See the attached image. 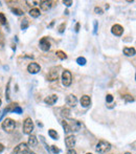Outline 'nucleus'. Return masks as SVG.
Here are the masks:
<instances>
[{
    "mask_svg": "<svg viewBox=\"0 0 136 154\" xmlns=\"http://www.w3.org/2000/svg\"><path fill=\"white\" fill-rule=\"evenodd\" d=\"M62 126H63L64 131L66 132V133H68V132H70V131L77 132L82 127V125L79 120H66V118H64L62 120Z\"/></svg>",
    "mask_w": 136,
    "mask_h": 154,
    "instance_id": "obj_1",
    "label": "nucleus"
},
{
    "mask_svg": "<svg viewBox=\"0 0 136 154\" xmlns=\"http://www.w3.org/2000/svg\"><path fill=\"white\" fill-rule=\"evenodd\" d=\"M111 149L110 142H108L106 140H100L95 146V151L97 153H107L109 150Z\"/></svg>",
    "mask_w": 136,
    "mask_h": 154,
    "instance_id": "obj_2",
    "label": "nucleus"
},
{
    "mask_svg": "<svg viewBox=\"0 0 136 154\" xmlns=\"http://www.w3.org/2000/svg\"><path fill=\"white\" fill-rule=\"evenodd\" d=\"M1 127L5 132H12L15 128H16V122L12 118H5L2 124H1Z\"/></svg>",
    "mask_w": 136,
    "mask_h": 154,
    "instance_id": "obj_3",
    "label": "nucleus"
},
{
    "mask_svg": "<svg viewBox=\"0 0 136 154\" xmlns=\"http://www.w3.org/2000/svg\"><path fill=\"white\" fill-rule=\"evenodd\" d=\"M34 130V122L30 118H26L23 123V132L25 134H31Z\"/></svg>",
    "mask_w": 136,
    "mask_h": 154,
    "instance_id": "obj_4",
    "label": "nucleus"
},
{
    "mask_svg": "<svg viewBox=\"0 0 136 154\" xmlns=\"http://www.w3.org/2000/svg\"><path fill=\"white\" fill-rule=\"evenodd\" d=\"M71 82H72V76L70 74L69 70H64L63 74H62V83L64 86H70L71 85Z\"/></svg>",
    "mask_w": 136,
    "mask_h": 154,
    "instance_id": "obj_5",
    "label": "nucleus"
},
{
    "mask_svg": "<svg viewBox=\"0 0 136 154\" xmlns=\"http://www.w3.org/2000/svg\"><path fill=\"white\" fill-rule=\"evenodd\" d=\"M40 69H41L40 65L36 62H31V63L28 64V66H27V71H28L29 74H38L40 71Z\"/></svg>",
    "mask_w": 136,
    "mask_h": 154,
    "instance_id": "obj_6",
    "label": "nucleus"
},
{
    "mask_svg": "<svg viewBox=\"0 0 136 154\" xmlns=\"http://www.w3.org/2000/svg\"><path fill=\"white\" fill-rule=\"evenodd\" d=\"M27 150H28V146L25 142H21L17 147H15L14 149V153L15 154H24Z\"/></svg>",
    "mask_w": 136,
    "mask_h": 154,
    "instance_id": "obj_7",
    "label": "nucleus"
},
{
    "mask_svg": "<svg viewBox=\"0 0 136 154\" xmlns=\"http://www.w3.org/2000/svg\"><path fill=\"white\" fill-rule=\"evenodd\" d=\"M39 46H40V48L42 49L43 52H48L50 49V43H49V41H48L47 38L44 37V38H42V39L40 40Z\"/></svg>",
    "mask_w": 136,
    "mask_h": 154,
    "instance_id": "obj_8",
    "label": "nucleus"
},
{
    "mask_svg": "<svg viewBox=\"0 0 136 154\" xmlns=\"http://www.w3.org/2000/svg\"><path fill=\"white\" fill-rule=\"evenodd\" d=\"M75 142H77V138L74 135H68L65 138V145L68 149H73V147L75 146Z\"/></svg>",
    "mask_w": 136,
    "mask_h": 154,
    "instance_id": "obj_9",
    "label": "nucleus"
},
{
    "mask_svg": "<svg viewBox=\"0 0 136 154\" xmlns=\"http://www.w3.org/2000/svg\"><path fill=\"white\" fill-rule=\"evenodd\" d=\"M111 32H112V34L115 36H122L124 32V27L119 24H114L111 28Z\"/></svg>",
    "mask_w": 136,
    "mask_h": 154,
    "instance_id": "obj_10",
    "label": "nucleus"
},
{
    "mask_svg": "<svg viewBox=\"0 0 136 154\" xmlns=\"http://www.w3.org/2000/svg\"><path fill=\"white\" fill-rule=\"evenodd\" d=\"M66 103L69 107H74L77 105L78 103V98L74 94H69L67 98H66Z\"/></svg>",
    "mask_w": 136,
    "mask_h": 154,
    "instance_id": "obj_11",
    "label": "nucleus"
},
{
    "mask_svg": "<svg viewBox=\"0 0 136 154\" xmlns=\"http://www.w3.org/2000/svg\"><path fill=\"white\" fill-rule=\"evenodd\" d=\"M58 76H59V71L57 68H52L49 74H47V80L48 81H56L58 80Z\"/></svg>",
    "mask_w": 136,
    "mask_h": 154,
    "instance_id": "obj_12",
    "label": "nucleus"
},
{
    "mask_svg": "<svg viewBox=\"0 0 136 154\" xmlns=\"http://www.w3.org/2000/svg\"><path fill=\"white\" fill-rule=\"evenodd\" d=\"M57 101H58V96L57 94L48 96L47 98H45V100H44V102L47 104V105H53Z\"/></svg>",
    "mask_w": 136,
    "mask_h": 154,
    "instance_id": "obj_13",
    "label": "nucleus"
},
{
    "mask_svg": "<svg viewBox=\"0 0 136 154\" xmlns=\"http://www.w3.org/2000/svg\"><path fill=\"white\" fill-rule=\"evenodd\" d=\"M81 105L83 107H88L91 105V98L89 96H83L81 98Z\"/></svg>",
    "mask_w": 136,
    "mask_h": 154,
    "instance_id": "obj_14",
    "label": "nucleus"
},
{
    "mask_svg": "<svg viewBox=\"0 0 136 154\" xmlns=\"http://www.w3.org/2000/svg\"><path fill=\"white\" fill-rule=\"evenodd\" d=\"M39 5H40V8H41V10H48L50 8H51V1H40L39 2Z\"/></svg>",
    "mask_w": 136,
    "mask_h": 154,
    "instance_id": "obj_15",
    "label": "nucleus"
},
{
    "mask_svg": "<svg viewBox=\"0 0 136 154\" xmlns=\"http://www.w3.org/2000/svg\"><path fill=\"white\" fill-rule=\"evenodd\" d=\"M38 145V140L35 135H30L28 137V142H27V146L28 147H36Z\"/></svg>",
    "mask_w": 136,
    "mask_h": 154,
    "instance_id": "obj_16",
    "label": "nucleus"
},
{
    "mask_svg": "<svg viewBox=\"0 0 136 154\" xmlns=\"http://www.w3.org/2000/svg\"><path fill=\"white\" fill-rule=\"evenodd\" d=\"M124 54L128 57H133L135 54V48L134 47H125L124 48Z\"/></svg>",
    "mask_w": 136,
    "mask_h": 154,
    "instance_id": "obj_17",
    "label": "nucleus"
},
{
    "mask_svg": "<svg viewBox=\"0 0 136 154\" xmlns=\"http://www.w3.org/2000/svg\"><path fill=\"white\" fill-rule=\"evenodd\" d=\"M40 10L39 8H31L30 10H29V15L31 16V17H34V18H38L40 16Z\"/></svg>",
    "mask_w": 136,
    "mask_h": 154,
    "instance_id": "obj_18",
    "label": "nucleus"
},
{
    "mask_svg": "<svg viewBox=\"0 0 136 154\" xmlns=\"http://www.w3.org/2000/svg\"><path fill=\"white\" fill-rule=\"evenodd\" d=\"M48 134H49V136L51 137L52 140H58V138H59V134H58V132H57L56 130H53V129L48 130Z\"/></svg>",
    "mask_w": 136,
    "mask_h": 154,
    "instance_id": "obj_19",
    "label": "nucleus"
},
{
    "mask_svg": "<svg viewBox=\"0 0 136 154\" xmlns=\"http://www.w3.org/2000/svg\"><path fill=\"white\" fill-rule=\"evenodd\" d=\"M61 115L63 118H69V115H70V110L68 108H62L61 109Z\"/></svg>",
    "mask_w": 136,
    "mask_h": 154,
    "instance_id": "obj_20",
    "label": "nucleus"
},
{
    "mask_svg": "<svg viewBox=\"0 0 136 154\" xmlns=\"http://www.w3.org/2000/svg\"><path fill=\"white\" fill-rule=\"evenodd\" d=\"M56 54H57V57H58V58H60L61 60H65V59H67V54H65L64 52H62V50H58V52H56Z\"/></svg>",
    "mask_w": 136,
    "mask_h": 154,
    "instance_id": "obj_21",
    "label": "nucleus"
},
{
    "mask_svg": "<svg viewBox=\"0 0 136 154\" xmlns=\"http://www.w3.org/2000/svg\"><path fill=\"white\" fill-rule=\"evenodd\" d=\"M28 25H29V23H28V20L27 19H24L21 22V28L22 30H26L27 27H28Z\"/></svg>",
    "mask_w": 136,
    "mask_h": 154,
    "instance_id": "obj_22",
    "label": "nucleus"
},
{
    "mask_svg": "<svg viewBox=\"0 0 136 154\" xmlns=\"http://www.w3.org/2000/svg\"><path fill=\"white\" fill-rule=\"evenodd\" d=\"M12 12L15 14V15H23V10H20V8H12Z\"/></svg>",
    "mask_w": 136,
    "mask_h": 154,
    "instance_id": "obj_23",
    "label": "nucleus"
},
{
    "mask_svg": "<svg viewBox=\"0 0 136 154\" xmlns=\"http://www.w3.org/2000/svg\"><path fill=\"white\" fill-rule=\"evenodd\" d=\"M77 63H78L79 65H85V64H86V59H85L84 57H79V58L77 59Z\"/></svg>",
    "mask_w": 136,
    "mask_h": 154,
    "instance_id": "obj_24",
    "label": "nucleus"
},
{
    "mask_svg": "<svg viewBox=\"0 0 136 154\" xmlns=\"http://www.w3.org/2000/svg\"><path fill=\"white\" fill-rule=\"evenodd\" d=\"M0 22H1V24H3V25L6 24V18H5L4 14H2V13H0Z\"/></svg>",
    "mask_w": 136,
    "mask_h": 154,
    "instance_id": "obj_25",
    "label": "nucleus"
},
{
    "mask_svg": "<svg viewBox=\"0 0 136 154\" xmlns=\"http://www.w3.org/2000/svg\"><path fill=\"white\" fill-rule=\"evenodd\" d=\"M124 98H125V101H126V102H134V98L132 96H130V94L125 96Z\"/></svg>",
    "mask_w": 136,
    "mask_h": 154,
    "instance_id": "obj_26",
    "label": "nucleus"
},
{
    "mask_svg": "<svg viewBox=\"0 0 136 154\" xmlns=\"http://www.w3.org/2000/svg\"><path fill=\"white\" fill-rule=\"evenodd\" d=\"M9 85H10V81H8L7 83V87H6V92H5V98H6V100H9Z\"/></svg>",
    "mask_w": 136,
    "mask_h": 154,
    "instance_id": "obj_27",
    "label": "nucleus"
},
{
    "mask_svg": "<svg viewBox=\"0 0 136 154\" xmlns=\"http://www.w3.org/2000/svg\"><path fill=\"white\" fill-rule=\"evenodd\" d=\"M13 112H15V113H18V114L22 113V108H21V107H19V106H16Z\"/></svg>",
    "mask_w": 136,
    "mask_h": 154,
    "instance_id": "obj_28",
    "label": "nucleus"
},
{
    "mask_svg": "<svg viewBox=\"0 0 136 154\" xmlns=\"http://www.w3.org/2000/svg\"><path fill=\"white\" fill-rule=\"evenodd\" d=\"M26 3H27V5H29V6H35V5H38V3H39V2H37V1H29V0H27Z\"/></svg>",
    "mask_w": 136,
    "mask_h": 154,
    "instance_id": "obj_29",
    "label": "nucleus"
},
{
    "mask_svg": "<svg viewBox=\"0 0 136 154\" xmlns=\"http://www.w3.org/2000/svg\"><path fill=\"white\" fill-rule=\"evenodd\" d=\"M94 12H95L96 14H99V15H102L103 13H104V12H103V10H102L101 8H99V6H95V8H94Z\"/></svg>",
    "mask_w": 136,
    "mask_h": 154,
    "instance_id": "obj_30",
    "label": "nucleus"
},
{
    "mask_svg": "<svg viewBox=\"0 0 136 154\" xmlns=\"http://www.w3.org/2000/svg\"><path fill=\"white\" fill-rule=\"evenodd\" d=\"M51 150H52V152L54 153V154H57V153H60V149L57 147V146H51Z\"/></svg>",
    "mask_w": 136,
    "mask_h": 154,
    "instance_id": "obj_31",
    "label": "nucleus"
},
{
    "mask_svg": "<svg viewBox=\"0 0 136 154\" xmlns=\"http://www.w3.org/2000/svg\"><path fill=\"white\" fill-rule=\"evenodd\" d=\"M65 27H66V24H65V23H62L61 25L59 26V32H61V34H62V32H64V30H65Z\"/></svg>",
    "mask_w": 136,
    "mask_h": 154,
    "instance_id": "obj_32",
    "label": "nucleus"
},
{
    "mask_svg": "<svg viewBox=\"0 0 136 154\" xmlns=\"http://www.w3.org/2000/svg\"><path fill=\"white\" fill-rule=\"evenodd\" d=\"M106 101H107V103H111V102L113 101V96H112V94H107V96H106Z\"/></svg>",
    "mask_w": 136,
    "mask_h": 154,
    "instance_id": "obj_33",
    "label": "nucleus"
},
{
    "mask_svg": "<svg viewBox=\"0 0 136 154\" xmlns=\"http://www.w3.org/2000/svg\"><path fill=\"white\" fill-rule=\"evenodd\" d=\"M63 3L66 5V6H70V5L72 4V1H71V0H64Z\"/></svg>",
    "mask_w": 136,
    "mask_h": 154,
    "instance_id": "obj_34",
    "label": "nucleus"
},
{
    "mask_svg": "<svg viewBox=\"0 0 136 154\" xmlns=\"http://www.w3.org/2000/svg\"><path fill=\"white\" fill-rule=\"evenodd\" d=\"M67 154H77V151H75L74 149H69Z\"/></svg>",
    "mask_w": 136,
    "mask_h": 154,
    "instance_id": "obj_35",
    "label": "nucleus"
},
{
    "mask_svg": "<svg viewBox=\"0 0 136 154\" xmlns=\"http://www.w3.org/2000/svg\"><path fill=\"white\" fill-rule=\"evenodd\" d=\"M96 30H97V21H94V30H93L94 34H96Z\"/></svg>",
    "mask_w": 136,
    "mask_h": 154,
    "instance_id": "obj_36",
    "label": "nucleus"
},
{
    "mask_svg": "<svg viewBox=\"0 0 136 154\" xmlns=\"http://www.w3.org/2000/svg\"><path fill=\"white\" fill-rule=\"evenodd\" d=\"M80 30V23H77V25H75V32H79Z\"/></svg>",
    "mask_w": 136,
    "mask_h": 154,
    "instance_id": "obj_37",
    "label": "nucleus"
},
{
    "mask_svg": "<svg viewBox=\"0 0 136 154\" xmlns=\"http://www.w3.org/2000/svg\"><path fill=\"white\" fill-rule=\"evenodd\" d=\"M24 154H36V153H35V152H32V151H30V150H27Z\"/></svg>",
    "mask_w": 136,
    "mask_h": 154,
    "instance_id": "obj_38",
    "label": "nucleus"
},
{
    "mask_svg": "<svg viewBox=\"0 0 136 154\" xmlns=\"http://www.w3.org/2000/svg\"><path fill=\"white\" fill-rule=\"evenodd\" d=\"M4 150V146L2 144H0V152H2Z\"/></svg>",
    "mask_w": 136,
    "mask_h": 154,
    "instance_id": "obj_39",
    "label": "nucleus"
},
{
    "mask_svg": "<svg viewBox=\"0 0 136 154\" xmlns=\"http://www.w3.org/2000/svg\"><path fill=\"white\" fill-rule=\"evenodd\" d=\"M125 154H132V153H130V152H126V153H125Z\"/></svg>",
    "mask_w": 136,
    "mask_h": 154,
    "instance_id": "obj_40",
    "label": "nucleus"
},
{
    "mask_svg": "<svg viewBox=\"0 0 136 154\" xmlns=\"http://www.w3.org/2000/svg\"><path fill=\"white\" fill-rule=\"evenodd\" d=\"M0 106H1V98H0Z\"/></svg>",
    "mask_w": 136,
    "mask_h": 154,
    "instance_id": "obj_41",
    "label": "nucleus"
},
{
    "mask_svg": "<svg viewBox=\"0 0 136 154\" xmlns=\"http://www.w3.org/2000/svg\"><path fill=\"white\" fill-rule=\"evenodd\" d=\"M86 154H92V153H86Z\"/></svg>",
    "mask_w": 136,
    "mask_h": 154,
    "instance_id": "obj_42",
    "label": "nucleus"
}]
</instances>
